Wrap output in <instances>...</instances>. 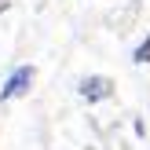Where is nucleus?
Instances as JSON below:
<instances>
[{
	"mask_svg": "<svg viewBox=\"0 0 150 150\" xmlns=\"http://www.w3.org/2000/svg\"><path fill=\"white\" fill-rule=\"evenodd\" d=\"M33 81H37V70L33 66H15L11 70V77L4 81V88H0V103H11V99H22V95H29V88H33Z\"/></svg>",
	"mask_w": 150,
	"mask_h": 150,
	"instance_id": "f257e3e1",
	"label": "nucleus"
},
{
	"mask_svg": "<svg viewBox=\"0 0 150 150\" xmlns=\"http://www.w3.org/2000/svg\"><path fill=\"white\" fill-rule=\"evenodd\" d=\"M77 95H81L84 103H103V99L114 95V81L103 77V73H88V77L77 81Z\"/></svg>",
	"mask_w": 150,
	"mask_h": 150,
	"instance_id": "f03ea898",
	"label": "nucleus"
},
{
	"mask_svg": "<svg viewBox=\"0 0 150 150\" xmlns=\"http://www.w3.org/2000/svg\"><path fill=\"white\" fill-rule=\"evenodd\" d=\"M132 62H139V66H146V62H150V33L136 44V51H132Z\"/></svg>",
	"mask_w": 150,
	"mask_h": 150,
	"instance_id": "7ed1b4c3",
	"label": "nucleus"
}]
</instances>
